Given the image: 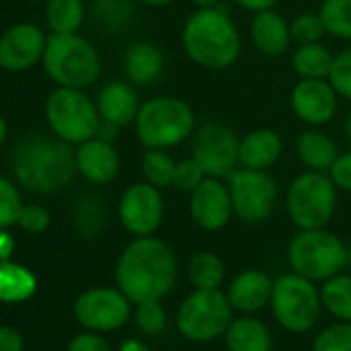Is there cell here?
<instances>
[{"label": "cell", "instance_id": "cell-1", "mask_svg": "<svg viewBox=\"0 0 351 351\" xmlns=\"http://www.w3.org/2000/svg\"><path fill=\"white\" fill-rule=\"evenodd\" d=\"M114 275L134 306L161 302L178 279V258L171 246L157 236L132 238L120 252Z\"/></svg>", "mask_w": 351, "mask_h": 351}, {"label": "cell", "instance_id": "cell-2", "mask_svg": "<svg viewBox=\"0 0 351 351\" xmlns=\"http://www.w3.org/2000/svg\"><path fill=\"white\" fill-rule=\"evenodd\" d=\"M11 169L15 180L29 193L56 195L77 173L73 145L56 134H27L11 153Z\"/></svg>", "mask_w": 351, "mask_h": 351}, {"label": "cell", "instance_id": "cell-3", "mask_svg": "<svg viewBox=\"0 0 351 351\" xmlns=\"http://www.w3.org/2000/svg\"><path fill=\"white\" fill-rule=\"evenodd\" d=\"M189 60L205 71H228L242 54V36L226 7L197 9L180 34Z\"/></svg>", "mask_w": 351, "mask_h": 351}, {"label": "cell", "instance_id": "cell-4", "mask_svg": "<svg viewBox=\"0 0 351 351\" xmlns=\"http://www.w3.org/2000/svg\"><path fill=\"white\" fill-rule=\"evenodd\" d=\"M197 114L189 101L176 95H155L141 104L134 134L145 149H173L197 130Z\"/></svg>", "mask_w": 351, "mask_h": 351}, {"label": "cell", "instance_id": "cell-5", "mask_svg": "<svg viewBox=\"0 0 351 351\" xmlns=\"http://www.w3.org/2000/svg\"><path fill=\"white\" fill-rule=\"evenodd\" d=\"M44 71L58 87L87 89L101 77L97 48L79 34H50L44 50Z\"/></svg>", "mask_w": 351, "mask_h": 351}, {"label": "cell", "instance_id": "cell-6", "mask_svg": "<svg viewBox=\"0 0 351 351\" xmlns=\"http://www.w3.org/2000/svg\"><path fill=\"white\" fill-rule=\"evenodd\" d=\"M339 189L326 171L304 169L285 191V213L298 230L326 228L335 217Z\"/></svg>", "mask_w": 351, "mask_h": 351}, {"label": "cell", "instance_id": "cell-7", "mask_svg": "<svg viewBox=\"0 0 351 351\" xmlns=\"http://www.w3.org/2000/svg\"><path fill=\"white\" fill-rule=\"evenodd\" d=\"M347 250L349 246L326 228L298 230L287 244V263L293 273L322 283L345 271Z\"/></svg>", "mask_w": 351, "mask_h": 351}, {"label": "cell", "instance_id": "cell-8", "mask_svg": "<svg viewBox=\"0 0 351 351\" xmlns=\"http://www.w3.org/2000/svg\"><path fill=\"white\" fill-rule=\"evenodd\" d=\"M46 122L58 138L69 145H81L95 136L99 126V112L85 89L56 87L44 106Z\"/></svg>", "mask_w": 351, "mask_h": 351}, {"label": "cell", "instance_id": "cell-9", "mask_svg": "<svg viewBox=\"0 0 351 351\" xmlns=\"http://www.w3.org/2000/svg\"><path fill=\"white\" fill-rule=\"evenodd\" d=\"M234 308L221 289H195L176 312V328L193 343H209L226 335Z\"/></svg>", "mask_w": 351, "mask_h": 351}, {"label": "cell", "instance_id": "cell-10", "mask_svg": "<svg viewBox=\"0 0 351 351\" xmlns=\"http://www.w3.org/2000/svg\"><path fill=\"white\" fill-rule=\"evenodd\" d=\"M322 300L316 283L298 275L283 273L273 281L271 310L275 320L289 332H308L320 316Z\"/></svg>", "mask_w": 351, "mask_h": 351}, {"label": "cell", "instance_id": "cell-11", "mask_svg": "<svg viewBox=\"0 0 351 351\" xmlns=\"http://www.w3.org/2000/svg\"><path fill=\"white\" fill-rule=\"evenodd\" d=\"M226 182L232 195L234 217L256 226L273 215L279 203V184L269 169L238 167Z\"/></svg>", "mask_w": 351, "mask_h": 351}, {"label": "cell", "instance_id": "cell-12", "mask_svg": "<svg viewBox=\"0 0 351 351\" xmlns=\"http://www.w3.org/2000/svg\"><path fill=\"white\" fill-rule=\"evenodd\" d=\"M240 136L223 122H203L191 136V157H195L207 176L230 178L238 169Z\"/></svg>", "mask_w": 351, "mask_h": 351}, {"label": "cell", "instance_id": "cell-13", "mask_svg": "<svg viewBox=\"0 0 351 351\" xmlns=\"http://www.w3.org/2000/svg\"><path fill=\"white\" fill-rule=\"evenodd\" d=\"M118 221L132 236H155L165 217V201L161 189L149 184L147 180L134 182L124 189L118 199Z\"/></svg>", "mask_w": 351, "mask_h": 351}, {"label": "cell", "instance_id": "cell-14", "mask_svg": "<svg viewBox=\"0 0 351 351\" xmlns=\"http://www.w3.org/2000/svg\"><path fill=\"white\" fill-rule=\"evenodd\" d=\"M132 302L120 287H91L75 302V316L81 326L95 332L122 328L132 312Z\"/></svg>", "mask_w": 351, "mask_h": 351}, {"label": "cell", "instance_id": "cell-15", "mask_svg": "<svg viewBox=\"0 0 351 351\" xmlns=\"http://www.w3.org/2000/svg\"><path fill=\"white\" fill-rule=\"evenodd\" d=\"M191 219L205 232H221L234 219V205L223 178H207L189 195Z\"/></svg>", "mask_w": 351, "mask_h": 351}, {"label": "cell", "instance_id": "cell-16", "mask_svg": "<svg viewBox=\"0 0 351 351\" xmlns=\"http://www.w3.org/2000/svg\"><path fill=\"white\" fill-rule=\"evenodd\" d=\"M339 95L328 83V79H300L291 93L289 106L300 122L306 126H324L328 124L339 108Z\"/></svg>", "mask_w": 351, "mask_h": 351}, {"label": "cell", "instance_id": "cell-17", "mask_svg": "<svg viewBox=\"0 0 351 351\" xmlns=\"http://www.w3.org/2000/svg\"><path fill=\"white\" fill-rule=\"evenodd\" d=\"M48 36L34 23H17L0 36V69L25 73L44 58Z\"/></svg>", "mask_w": 351, "mask_h": 351}, {"label": "cell", "instance_id": "cell-18", "mask_svg": "<svg viewBox=\"0 0 351 351\" xmlns=\"http://www.w3.org/2000/svg\"><path fill=\"white\" fill-rule=\"evenodd\" d=\"M75 161L77 173L93 186H108L120 173V155L114 143L97 136L77 145Z\"/></svg>", "mask_w": 351, "mask_h": 351}, {"label": "cell", "instance_id": "cell-19", "mask_svg": "<svg viewBox=\"0 0 351 351\" xmlns=\"http://www.w3.org/2000/svg\"><path fill=\"white\" fill-rule=\"evenodd\" d=\"M273 277L261 269L240 271L228 285V300L234 312L240 314H256L267 304H271L273 295Z\"/></svg>", "mask_w": 351, "mask_h": 351}, {"label": "cell", "instance_id": "cell-20", "mask_svg": "<svg viewBox=\"0 0 351 351\" xmlns=\"http://www.w3.org/2000/svg\"><path fill=\"white\" fill-rule=\"evenodd\" d=\"M167 60L163 50L153 42H134L126 48L122 69L128 83L134 87H151L165 73Z\"/></svg>", "mask_w": 351, "mask_h": 351}, {"label": "cell", "instance_id": "cell-21", "mask_svg": "<svg viewBox=\"0 0 351 351\" xmlns=\"http://www.w3.org/2000/svg\"><path fill=\"white\" fill-rule=\"evenodd\" d=\"M141 104L143 101L138 99L136 87L132 83H128L126 79L124 81H118V79L108 81L95 97L99 118L114 122L120 128L134 124Z\"/></svg>", "mask_w": 351, "mask_h": 351}, {"label": "cell", "instance_id": "cell-22", "mask_svg": "<svg viewBox=\"0 0 351 351\" xmlns=\"http://www.w3.org/2000/svg\"><path fill=\"white\" fill-rule=\"evenodd\" d=\"M250 42L267 58L283 56L293 44L289 21L275 9L254 13L250 19Z\"/></svg>", "mask_w": 351, "mask_h": 351}, {"label": "cell", "instance_id": "cell-23", "mask_svg": "<svg viewBox=\"0 0 351 351\" xmlns=\"http://www.w3.org/2000/svg\"><path fill=\"white\" fill-rule=\"evenodd\" d=\"M283 155V138L275 128H254L240 136L238 167L271 169Z\"/></svg>", "mask_w": 351, "mask_h": 351}, {"label": "cell", "instance_id": "cell-24", "mask_svg": "<svg viewBox=\"0 0 351 351\" xmlns=\"http://www.w3.org/2000/svg\"><path fill=\"white\" fill-rule=\"evenodd\" d=\"M339 153L341 151H339L335 138L316 126H310L308 130H304L295 141V155L306 169L328 173V169L332 167Z\"/></svg>", "mask_w": 351, "mask_h": 351}, {"label": "cell", "instance_id": "cell-25", "mask_svg": "<svg viewBox=\"0 0 351 351\" xmlns=\"http://www.w3.org/2000/svg\"><path fill=\"white\" fill-rule=\"evenodd\" d=\"M228 351H271L273 335L271 328L254 318L252 314H242L234 318L223 335Z\"/></svg>", "mask_w": 351, "mask_h": 351}, {"label": "cell", "instance_id": "cell-26", "mask_svg": "<svg viewBox=\"0 0 351 351\" xmlns=\"http://www.w3.org/2000/svg\"><path fill=\"white\" fill-rule=\"evenodd\" d=\"M136 7V0H91L89 15L99 32L114 36L132 23Z\"/></svg>", "mask_w": 351, "mask_h": 351}, {"label": "cell", "instance_id": "cell-27", "mask_svg": "<svg viewBox=\"0 0 351 351\" xmlns=\"http://www.w3.org/2000/svg\"><path fill=\"white\" fill-rule=\"evenodd\" d=\"M71 219H73V228L81 238H97L106 223H108V211H106V203L99 195L93 193H85L81 195L71 211Z\"/></svg>", "mask_w": 351, "mask_h": 351}, {"label": "cell", "instance_id": "cell-28", "mask_svg": "<svg viewBox=\"0 0 351 351\" xmlns=\"http://www.w3.org/2000/svg\"><path fill=\"white\" fill-rule=\"evenodd\" d=\"M38 289L36 275L13 261H0V302L17 304L29 300Z\"/></svg>", "mask_w": 351, "mask_h": 351}, {"label": "cell", "instance_id": "cell-29", "mask_svg": "<svg viewBox=\"0 0 351 351\" xmlns=\"http://www.w3.org/2000/svg\"><path fill=\"white\" fill-rule=\"evenodd\" d=\"M335 54L322 44L295 46L291 54V69L300 79H328Z\"/></svg>", "mask_w": 351, "mask_h": 351}, {"label": "cell", "instance_id": "cell-30", "mask_svg": "<svg viewBox=\"0 0 351 351\" xmlns=\"http://www.w3.org/2000/svg\"><path fill=\"white\" fill-rule=\"evenodd\" d=\"M186 275L195 289H219L226 277V265L219 254L201 250L189 261Z\"/></svg>", "mask_w": 351, "mask_h": 351}, {"label": "cell", "instance_id": "cell-31", "mask_svg": "<svg viewBox=\"0 0 351 351\" xmlns=\"http://www.w3.org/2000/svg\"><path fill=\"white\" fill-rule=\"evenodd\" d=\"M87 17L83 0H48L46 21L52 34H77Z\"/></svg>", "mask_w": 351, "mask_h": 351}, {"label": "cell", "instance_id": "cell-32", "mask_svg": "<svg viewBox=\"0 0 351 351\" xmlns=\"http://www.w3.org/2000/svg\"><path fill=\"white\" fill-rule=\"evenodd\" d=\"M322 308L339 320L351 322V273H337L322 281Z\"/></svg>", "mask_w": 351, "mask_h": 351}, {"label": "cell", "instance_id": "cell-33", "mask_svg": "<svg viewBox=\"0 0 351 351\" xmlns=\"http://www.w3.org/2000/svg\"><path fill=\"white\" fill-rule=\"evenodd\" d=\"M173 155L167 149H145L141 157V173L143 180L157 189H171L173 182V171H176Z\"/></svg>", "mask_w": 351, "mask_h": 351}, {"label": "cell", "instance_id": "cell-34", "mask_svg": "<svg viewBox=\"0 0 351 351\" xmlns=\"http://www.w3.org/2000/svg\"><path fill=\"white\" fill-rule=\"evenodd\" d=\"M318 15L324 23L326 36L351 42V0H322Z\"/></svg>", "mask_w": 351, "mask_h": 351}, {"label": "cell", "instance_id": "cell-35", "mask_svg": "<svg viewBox=\"0 0 351 351\" xmlns=\"http://www.w3.org/2000/svg\"><path fill=\"white\" fill-rule=\"evenodd\" d=\"M289 32H291V42L295 46L316 44V42H322V38L326 36V29H324V23H322L320 15L312 13V11L298 13L289 21Z\"/></svg>", "mask_w": 351, "mask_h": 351}, {"label": "cell", "instance_id": "cell-36", "mask_svg": "<svg viewBox=\"0 0 351 351\" xmlns=\"http://www.w3.org/2000/svg\"><path fill=\"white\" fill-rule=\"evenodd\" d=\"M23 209V199L13 180L0 176V230H9L17 226L19 213Z\"/></svg>", "mask_w": 351, "mask_h": 351}, {"label": "cell", "instance_id": "cell-37", "mask_svg": "<svg viewBox=\"0 0 351 351\" xmlns=\"http://www.w3.org/2000/svg\"><path fill=\"white\" fill-rule=\"evenodd\" d=\"M312 351H351V322L339 320L318 332Z\"/></svg>", "mask_w": 351, "mask_h": 351}, {"label": "cell", "instance_id": "cell-38", "mask_svg": "<svg viewBox=\"0 0 351 351\" xmlns=\"http://www.w3.org/2000/svg\"><path fill=\"white\" fill-rule=\"evenodd\" d=\"M328 83L341 99L351 101V46L335 54L332 66L328 73Z\"/></svg>", "mask_w": 351, "mask_h": 351}, {"label": "cell", "instance_id": "cell-39", "mask_svg": "<svg viewBox=\"0 0 351 351\" xmlns=\"http://www.w3.org/2000/svg\"><path fill=\"white\" fill-rule=\"evenodd\" d=\"M134 320L141 332H145L147 337H155L159 332L165 330L167 324V316L165 310L161 306V302H143L136 304L134 310Z\"/></svg>", "mask_w": 351, "mask_h": 351}, {"label": "cell", "instance_id": "cell-40", "mask_svg": "<svg viewBox=\"0 0 351 351\" xmlns=\"http://www.w3.org/2000/svg\"><path fill=\"white\" fill-rule=\"evenodd\" d=\"M205 178H207V173H205V169L201 167V163L195 157L180 159L178 163H176L171 189H176L178 193H189L191 195Z\"/></svg>", "mask_w": 351, "mask_h": 351}, {"label": "cell", "instance_id": "cell-41", "mask_svg": "<svg viewBox=\"0 0 351 351\" xmlns=\"http://www.w3.org/2000/svg\"><path fill=\"white\" fill-rule=\"evenodd\" d=\"M50 221H52L50 211L46 207L34 203V205H23L17 226L27 234H42L50 228Z\"/></svg>", "mask_w": 351, "mask_h": 351}, {"label": "cell", "instance_id": "cell-42", "mask_svg": "<svg viewBox=\"0 0 351 351\" xmlns=\"http://www.w3.org/2000/svg\"><path fill=\"white\" fill-rule=\"evenodd\" d=\"M328 176L339 191L351 193V149L339 153L332 167L328 169Z\"/></svg>", "mask_w": 351, "mask_h": 351}, {"label": "cell", "instance_id": "cell-43", "mask_svg": "<svg viewBox=\"0 0 351 351\" xmlns=\"http://www.w3.org/2000/svg\"><path fill=\"white\" fill-rule=\"evenodd\" d=\"M66 351H114L112 345L101 337V332L87 330L71 339Z\"/></svg>", "mask_w": 351, "mask_h": 351}, {"label": "cell", "instance_id": "cell-44", "mask_svg": "<svg viewBox=\"0 0 351 351\" xmlns=\"http://www.w3.org/2000/svg\"><path fill=\"white\" fill-rule=\"evenodd\" d=\"M0 351H23V337L11 326H0Z\"/></svg>", "mask_w": 351, "mask_h": 351}, {"label": "cell", "instance_id": "cell-45", "mask_svg": "<svg viewBox=\"0 0 351 351\" xmlns=\"http://www.w3.org/2000/svg\"><path fill=\"white\" fill-rule=\"evenodd\" d=\"M232 3L246 11V13H261V11H269V9H275L279 0H232Z\"/></svg>", "mask_w": 351, "mask_h": 351}, {"label": "cell", "instance_id": "cell-46", "mask_svg": "<svg viewBox=\"0 0 351 351\" xmlns=\"http://www.w3.org/2000/svg\"><path fill=\"white\" fill-rule=\"evenodd\" d=\"M15 252V238L9 230H0V261H11Z\"/></svg>", "mask_w": 351, "mask_h": 351}, {"label": "cell", "instance_id": "cell-47", "mask_svg": "<svg viewBox=\"0 0 351 351\" xmlns=\"http://www.w3.org/2000/svg\"><path fill=\"white\" fill-rule=\"evenodd\" d=\"M120 134V126L114 124V122H108V120H99V126H97V132L95 136L97 138H104V141H110L114 143Z\"/></svg>", "mask_w": 351, "mask_h": 351}, {"label": "cell", "instance_id": "cell-48", "mask_svg": "<svg viewBox=\"0 0 351 351\" xmlns=\"http://www.w3.org/2000/svg\"><path fill=\"white\" fill-rule=\"evenodd\" d=\"M118 351H151V347L141 339H124Z\"/></svg>", "mask_w": 351, "mask_h": 351}, {"label": "cell", "instance_id": "cell-49", "mask_svg": "<svg viewBox=\"0 0 351 351\" xmlns=\"http://www.w3.org/2000/svg\"><path fill=\"white\" fill-rule=\"evenodd\" d=\"M141 7H149V9H165L169 5H173L176 0H136Z\"/></svg>", "mask_w": 351, "mask_h": 351}, {"label": "cell", "instance_id": "cell-50", "mask_svg": "<svg viewBox=\"0 0 351 351\" xmlns=\"http://www.w3.org/2000/svg\"><path fill=\"white\" fill-rule=\"evenodd\" d=\"M197 9H209V7H219L221 0H191Z\"/></svg>", "mask_w": 351, "mask_h": 351}, {"label": "cell", "instance_id": "cell-51", "mask_svg": "<svg viewBox=\"0 0 351 351\" xmlns=\"http://www.w3.org/2000/svg\"><path fill=\"white\" fill-rule=\"evenodd\" d=\"M7 134H9V124H7V118L0 114V147L7 141Z\"/></svg>", "mask_w": 351, "mask_h": 351}, {"label": "cell", "instance_id": "cell-52", "mask_svg": "<svg viewBox=\"0 0 351 351\" xmlns=\"http://www.w3.org/2000/svg\"><path fill=\"white\" fill-rule=\"evenodd\" d=\"M343 130H345V136H347V141H349V145H351V112H349V114H347V118H345Z\"/></svg>", "mask_w": 351, "mask_h": 351}, {"label": "cell", "instance_id": "cell-53", "mask_svg": "<svg viewBox=\"0 0 351 351\" xmlns=\"http://www.w3.org/2000/svg\"><path fill=\"white\" fill-rule=\"evenodd\" d=\"M345 269H347V273H351V246L347 250V265H345Z\"/></svg>", "mask_w": 351, "mask_h": 351}, {"label": "cell", "instance_id": "cell-54", "mask_svg": "<svg viewBox=\"0 0 351 351\" xmlns=\"http://www.w3.org/2000/svg\"><path fill=\"white\" fill-rule=\"evenodd\" d=\"M27 3H40V0H27Z\"/></svg>", "mask_w": 351, "mask_h": 351}, {"label": "cell", "instance_id": "cell-55", "mask_svg": "<svg viewBox=\"0 0 351 351\" xmlns=\"http://www.w3.org/2000/svg\"><path fill=\"white\" fill-rule=\"evenodd\" d=\"M226 351H228V349H226Z\"/></svg>", "mask_w": 351, "mask_h": 351}]
</instances>
